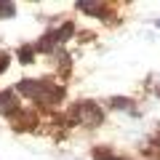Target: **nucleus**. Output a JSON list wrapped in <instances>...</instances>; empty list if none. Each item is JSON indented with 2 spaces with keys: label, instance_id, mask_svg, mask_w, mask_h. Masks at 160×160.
I'll return each instance as SVG.
<instances>
[{
  "label": "nucleus",
  "instance_id": "1",
  "mask_svg": "<svg viewBox=\"0 0 160 160\" xmlns=\"http://www.w3.org/2000/svg\"><path fill=\"white\" fill-rule=\"evenodd\" d=\"M67 123L69 126H86V128H99L104 123V109L93 102H80L67 112Z\"/></svg>",
  "mask_w": 160,
  "mask_h": 160
},
{
  "label": "nucleus",
  "instance_id": "2",
  "mask_svg": "<svg viewBox=\"0 0 160 160\" xmlns=\"http://www.w3.org/2000/svg\"><path fill=\"white\" fill-rule=\"evenodd\" d=\"M8 120H11V128H13V131H35V128H38V115L27 112V109L13 112Z\"/></svg>",
  "mask_w": 160,
  "mask_h": 160
},
{
  "label": "nucleus",
  "instance_id": "3",
  "mask_svg": "<svg viewBox=\"0 0 160 160\" xmlns=\"http://www.w3.org/2000/svg\"><path fill=\"white\" fill-rule=\"evenodd\" d=\"M19 109H22V102L16 99V91H0V112L6 118H11Z\"/></svg>",
  "mask_w": 160,
  "mask_h": 160
},
{
  "label": "nucleus",
  "instance_id": "4",
  "mask_svg": "<svg viewBox=\"0 0 160 160\" xmlns=\"http://www.w3.org/2000/svg\"><path fill=\"white\" fill-rule=\"evenodd\" d=\"M78 11H83V13H91V16H99V19H107V11H109V6L107 3H78Z\"/></svg>",
  "mask_w": 160,
  "mask_h": 160
},
{
  "label": "nucleus",
  "instance_id": "5",
  "mask_svg": "<svg viewBox=\"0 0 160 160\" xmlns=\"http://www.w3.org/2000/svg\"><path fill=\"white\" fill-rule=\"evenodd\" d=\"M53 46H56V38H53V29H51V32H46V35H43V38H40L38 40V43H35V51H40V53H51L53 51Z\"/></svg>",
  "mask_w": 160,
  "mask_h": 160
},
{
  "label": "nucleus",
  "instance_id": "6",
  "mask_svg": "<svg viewBox=\"0 0 160 160\" xmlns=\"http://www.w3.org/2000/svg\"><path fill=\"white\" fill-rule=\"evenodd\" d=\"M72 35H75V24H72V22H64L59 29H53V38H56V43H67Z\"/></svg>",
  "mask_w": 160,
  "mask_h": 160
},
{
  "label": "nucleus",
  "instance_id": "7",
  "mask_svg": "<svg viewBox=\"0 0 160 160\" xmlns=\"http://www.w3.org/2000/svg\"><path fill=\"white\" fill-rule=\"evenodd\" d=\"M107 104H109V109H133V102L128 96H112Z\"/></svg>",
  "mask_w": 160,
  "mask_h": 160
},
{
  "label": "nucleus",
  "instance_id": "8",
  "mask_svg": "<svg viewBox=\"0 0 160 160\" xmlns=\"http://www.w3.org/2000/svg\"><path fill=\"white\" fill-rule=\"evenodd\" d=\"M19 62L22 64H32L35 62V48L32 46H22L19 48Z\"/></svg>",
  "mask_w": 160,
  "mask_h": 160
},
{
  "label": "nucleus",
  "instance_id": "9",
  "mask_svg": "<svg viewBox=\"0 0 160 160\" xmlns=\"http://www.w3.org/2000/svg\"><path fill=\"white\" fill-rule=\"evenodd\" d=\"M16 16V6L13 3H0V19H11Z\"/></svg>",
  "mask_w": 160,
  "mask_h": 160
},
{
  "label": "nucleus",
  "instance_id": "10",
  "mask_svg": "<svg viewBox=\"0 0 160 160\" xmlns=\"http://www.w3.org/2000/svg\"><path fill=\"white\" fill-rule=\"evenodd\" d=\"M8 64H11V53H8V51H0V75L8 69Z\"/></svg>",
  "mask_w": 160,
  "mask_h": 160
},
{
  "label": "nucleus",
  "instance_id": "11",
  "mask_svg": "<svg viewBox=\"0 0 160 160\" xmlns=\"http://www.w3.org/2000/svg\"><path fill=\"white\" fill-rule=\"evenodd\" d=\"M155 144H158V147H160V133H158V136H155Z\"/></svg>",
  "mask_w": 160,
  "mask_h": 160
},
{
  "label": "nucleus",
  "instance_id": "12",
  "mask_svg": "<svg viewBox=\"0 0 160 160\" xmlns=\"http://www.w3.org/2000/svg\"><path fill=\"white\" fill-rule=\"evenodd\" d=\"M158 27H160V22H158Z\"/></svg>",
  "mask_w": 160,
  "mask_h": 160
}]
</instances>
